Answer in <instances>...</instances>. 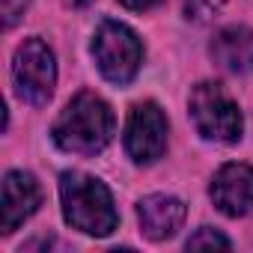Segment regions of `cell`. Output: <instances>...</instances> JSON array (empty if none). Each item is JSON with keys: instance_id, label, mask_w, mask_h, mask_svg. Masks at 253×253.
I'll list each match as a JSON object with an SVG mask.
<instances>
[{"instance_id": "cell-1", "label": "cell", "mask_w": 253, "mask_h": 253, "mask_svg": "<svg viewBox=\"0 0 253 253\" xmlns=\"http://www.w3.org/2000/svg\"><path fill=\"white\" fill-rule=\"evenodd\" d=\"M51 137L63 152L95 155L113 137V110L107 107L104 98L84 89L63 107L51 128Z\"/></svg>"}, {"instance_id": "cell-2", "label": "cell", "mask_w": 253, "mask_h": 253, "mask_svg": "<svg viewBox=\"0 0 253 253\" xmlns=\"http://www.w3.org/2000/svg\"><path fill=\"white\" fill-rule=\"evenodd\" d=\"M60 200H63V214L69 226L86 232V235H110L119 223L113 197L104 182L86 176V173H63L60 176Z\"/></svg>"}, {"instance_id": "cell-3", "label": "cell", "mask_w": 253, "mask_h": 253, "mask_svg": "<svg viewBox=\"0 0 253 253\" xmlns=\"http://www.w3.org/2000/svg\"><path fill=\"white\" fill-rule=\"evenodd\" d=\"M191 119L194 128L206 137V140H217V143H235L241 137L244 119L238 104L226 95V89L220 84L203 81L191 89Z\"/></svg>"}, {"instance_id": "cell-4", "label": "cell", "mask_w": 253, "mask_h": 253, "mask_svg": "<svg viewBox=\"0 0 253 253\" xmlns=\"http://www.w3.org/2000/svg\"><path fill=\"white\" fill-rule=\"evenodd\" d=\"M92 57L110 84H128L143 63V45L131 27L119 21H101L92 39Z\"/></svg>"}, {"instance_id": "cell-5", "label": "cell", "mask_w": 253, "mask_h": 253, "mask_svg": "<svg viewBox=\"0 0 253 253\" xmlns=\"http://www.w3.org/2000/svg\"><path fill=\"white\" fill-rule=\"evenodd\" d=\"M12 81H15V92L21 95V101L33 107L48 104L54 95V84H57L54 51L36 36L24 39L12 57Z\"/></svg>"}, {"instance_id": "cell-6", "label": "cell", "mask_w": 253, "mask_h": 253, "mask_svg": "<svg viewBox=\"0 0 253 253\" xmlns=\"http://www.w3.org/2000/svg\"><path fill=\"white\" fill-rule=\"evenodd\" d=\"M167 149V116L155 101H140L128 113L125 152L137 164H155Z\"/></svg>"}, {"instance_id": "cell-7", "label": "cell", "mask_w": 253, "mask_h": 253, "mask_svg": "<svg viewBox=\"0 0 253 253\" xmlns=\"http://www.w3.org/2000/svg\"><path fill=\"white\" fill-rule=\"evenodd\" d=\"M211 200L229 217L253 214V167L223 164L211 182Z\"/></svg>"}, {"instance_id": "cell-8", "label": "cell", "mask_w": 253, "mask_h": 253, "mask_svg": "<svg viewBox=\"0 0 253 253\" xmlns=\"http://www.w3.org/2000/svg\"><path fill=\"white\" fill-rule=\"evenodd\" d=\"M39 206H42L39 182L24 170H9L3 176V220H0L3 235L15 232Z\"/></svg>"}, {"instance_id": "cell-9", "label": "cell", "mask_w": 253, "mask_h": 253, "mask_svg": "<svg viewBox=\"0 0 253 253\" xmlns=\"http://www.w3.org/2000/svg\"><path fill=\"white\" fill-rule=\"evenodd\" d=\"M137 220L149 241H167L185 223V203L167 194H152L137 203Z\"/></svg>"}, {"instance_id": "cell-10", "label": "cell", "mask_w": 253, "mask_h": 253, "mask_svg": "<svg viewBox=\"0 0 253 253\" xmlns=\"http://www.w3.org/2000/svg\"><path fill=\"white\" fill-rule=\"evenodd\" d=\"M211 57L223 72H232V75L253 72V30L250 27H223L211 39Z\"/></svg>"}, {"instance_id": "cell-11", "label": "cell", "mask_w": 253, "mask_h": 253, "mask_svg": "<svg viewBox=\"0 0 253 253\" xmlns=\"http://www.w3.org/2000/svg\"><path fill=\"white\" fill-rule=\"evenodd\" d=\"M185 247H188V250H206V247H223V250H229L232 241H229L226 235H220L217 229L203 226V229H197V232L185 241Z\"/></svg>"}, {"instance_id": "cell-12", "label": "cell", "mask_w": 253, "mask_h": 253, "mask_svg": "<svg viewBox=\"0 0 253 253\" xmlns=\"http://www.w3.org/2000/svg\"><path fill=\"white\" fill-rule=\"evenodd\" d=\"M27 6H30V0H0V9H3V27L12 30L24 18Z\"/></svg>"}, {"instance_id": "cell-13", "label": "cell", "mask_w": 253, "mask_h": 253, "mask_svg": "<svg viewBox=\"0 0 253 253\" xmlns=\"http://www.w3.org/2000/svg\"><path fill=\"white\" fill-rule=\"evenodd\" d=\"M217 3H220V0H185V9H188V15L203 18V15H206V12H211Z\"/></svg>"}, {"instance_id": "cell-14", "label": "cell", "mask_w": 253, "mask_h": 253, "mask_svg": "<svg viewBox=\"0 0 253 253\" xmlns=\"http://www.w3.org/2000/svg\"><path fill=\"white\" fill-rule=\"evenodd\" d=\"M119 3H122L125 9H134V12H146V9L158 6L161 0H119Z\"/></svg>"}, {"instance_id": "cell-15", "label": "cell", "mask_w": 253, "mask_h": 253, "mask_svg": "<svg viewBox=\"0 0 253 253\" xmlns=\"http://www.w3.org/2000/svg\"><path fill=\"white\" fill-rule=\"evenodd\" d=\"M66 6H72V9H84V6H89L92 0H63Z\"/></svg>"}]
</instances>
